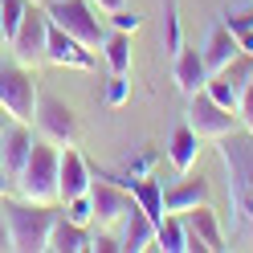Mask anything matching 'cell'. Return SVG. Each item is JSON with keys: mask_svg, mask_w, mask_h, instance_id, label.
Masks as SVG:
<instances>
[{"mask_svg": "<svg viewBox=\"0 0 253 253\" xmlns=\"http://www.w3.org/2000/svg\"><path fill=\"white\" fill-rule=\"evenodd\" d=\"M0 49H8V33H4V21H0Z\"/></svg>", "mask_w": 253, "mask_h": 253, "instance_id": "obj_36", "label": "cell"}, {"mask_svg": "<svg viewBox=\"0 0 253 253\" xmlns=\"http://www.w3.org/2000/svg\"><path fill=\"white\" fill-rule=\"evenodd\" d=\"M225 25H229V33H237V29H253V4L229 8V12H225Z\"/></svg>", "mask_w": 253, "mask_h": 253, "instance_id": "obj_30", "label": "cell"}, {"mask_svg": "<svg viewBox=\"0 0 253 253\" xmlns=\"http://www.w3.org/2000/svg\"><path fill=\"white\" fill-rule=\"evenodd\" d=\"M45 12H49V21H53L57 29H66L70 37H78L86 49H94V53L102 49L106 25H102L98 8H94L90 0H49V4H45Z\"/></svg>", "mask_w": 253, "mask_h": 253, "instance_id": "obj_5", "label": "cell"}, {"mask_svg": "<svg viewBox=\"0 0 253 253\" xmlns=\"http://www.w3.org/2000/svg\"><path fill=\"white\" fill-rule=\"evenodd\" d=\"M131 196H135V204L139 209H143L155 225H160V220L168 216V209H164V184L155 180V176H143V180H135L131 184Z\"/></svg>", "mask_w": 253, "mask_h": 253, "instance_id": "obj_20", "label": "cell"}, {"mask_svg": "<svg viewBox=\"0 0 253 253\" xmlns=\"http://www.w3.org/2000/svg\"><path fill=\"white\" fill-rule=\"evenodd\" d=\"M119 241H123V253H143V249H155V220H151L143 209H139V204L123 216V237H119Z\"/></svg>", "mask_w": 253, "mask_h": 253, "instance_id": "obj_16", "label": "cell"}, {"mask_svg": "<svg viewBox=\"0 0 253 253\" xmlns=\"http://www.w3.org/2000/svg\"><path fill=\"white\" fill-rule=\"evenodd\" d=\"M4 220H8V237L17 253H45L57 212H53V204H29L17 196V204L4 209Z\"/></svg>", "mask_w": 253, "mask_h": 253, "instance_id": "obj_3", "label": "cell"}, {"mask_svg": "<svg viewBox=\"0 0 253 253\" xmlns=\"http://www.w3.org/2000/svg\"><path fill=\"white\" fill-rule=\"evenodd\" d=\"M33 4H41V0H33Z\"/></svg>", "mask_w": 253, "mask_h": 253, "instance_id": "obj_38", "label": "cell"}, {"mask_svg": "<svg viewBox=\"0 0 253 253\" xmlns=\"http://www.w3.org/2000/svg\"><path fill=\"white\" fill-rule=\"evenodd\" d=\"M209 78H220V82H225L237 98H241V90L253 82V53H237L225 70H216V74H209Z\"/></svg>", "mask_w": 253, "mask_h": 253, "instance_id": "obj_23", "label": "cell"}, {"mask_svg": "<svg viewBox=\"0 0 253 253\" xmlns=\"http://www.w3.org/2000/svg\"><path fill=\"white\" fill-rule=\"evenodd\" d=\"M237 49H241V53H253V29H237Z\"/></svg>", "mask_w": 253, "mask_h": 253, "instance_id": "obj_32", "label": "cell"}, {"mask_svg": "<svg viewBox=\"0 0 253 253\" xmlns=\"http://www.w3.org/2000/svg\"><path fill=\"white\" fill-rule=\"evenodd\" d=\"M61 216H70L74 220V225H94V204H90V192L86 196H74V200H66V204H61Z\"/></svg>", "mask_w": 253, "mask_h": 253, "instance_id": "obj_25", "label": "cell"}, {"mask_svg": "<svg viewBox=\"0 0 253 253\" xmlns=\"http://www.w3.org/2000/svg\"><path fill=\"white\" fill-rule=\"evenodd\" d=\"M57 164H61V147L37 135V143L29 151L21 176L12 180V192L21 200H29V204H53L57 209L61 204V196H57Z\"/></svg>", "mask_w": 253, "mask_h": 253, "instance_id": "obj_2", "label": "cell"}, {"mask_svg": "<svg viewBox=\"0 0 253 253\" xmlns=\"http://www.w3.org/2000/svg\"><path fill=\"white\" fill-rule=\"evenodd\" d=\"M237 53H241V49H237V37L229 33V25H212V33L204 37V49H200V57H204V70H209V74L225 70Z\"/></svg>", "mask_w": 253, "mask_h": 253, "instance_id": "obj_17", "label": "cell"}, {"mask_svg": "<svg viewBox=\"0 0 253 253\" xmlns=\"http://www.w3.org/2000/svg\"><path fill=\"white\" fill-rule=\"evenodd\" d=\"M237 119H241V131L253 135V82L241 90V98H237Z\"/></svg>", "mask_w": 253, "mask_h": 253, "instance_id": "obj_28", "label": "cell"}, {"mask_svg": "<svg viewBox=\"0 0 253 253\" xmlns=\"http://www.w3.org/2000/svg\"><path fill=\"white\" fill-rule=\"evenodd\" d=\"M102 57H106L110 74H131V33L106 29V41H102Z\"/></svg>", "mask_w": 253, "mask_h": 253, "instance_id": "obj_21", "label": "cell"}, {"mask_svg": "<svg viewBox=\"0 0 253 253\" xmlns=\"http://www.w3.org/2000/svg\"><path fill=\"white\" fill-rule=\"evenodd\" d=\"M184 49V29H180V12H176V0H164V53L176 57Z\"/></svg>", "mask_w": 253, "mask_h": 253, "instance_id": "obj_24", "label": "cell"}, {"mask_svg": "<svg viewBox=\"0 0 253 253\" xmlns=\"http://www.w3.org/2000/svg\"><path fill=\"white\" fill-rule=\"evenodd\" d=\"M155 249L164 253H188V233H184V216L168 212L160 225H155Z\"/></svg>", "mask_w": 253, "mask_h": 253, "instance_id": "obj_22", "label": "cell"}, {"mask_svg": "<svg viewBox=\"0 0 253 253\" xmlns=\"http://www.w3.org/2000/svg\"><path fill=\"white\" fill-rule=\"evenodd\" d=\"M90 253H123V241H115L110 233H98L90 237Z\"/></svg>", "mask_w": 253, "mask_h": 253, "instance_id": "obj_31", "label": "cell"}, {"mask_svg": "<svg viewBox=\"0 0 253 253\" xmlns=\"http://www.w3.org/2000/svg\"><path fill=\"white\" fill-rule=\"evenodd\" d=\"M4 126H8V115H4V106H0V131H4Z\"/></svg>", "mask_w": 253, "mask_h": 253, "instance_id": "obj_37", "label": "cell"}, {"mask_svg": "<svg viewBox=\"0 0 253 253\" xmlns=\"http://www.w3.org/2000/svg\"><path fill=\"white\" fill-rule=\"evenodd\" d=\"M37 78L29 66H21L17 57H0V106L12 123H29L33 126V115H37Z\"/></svg>", "mask_w": 253, "mask_h": 253, "instance_id": "obj_4", "label": "cell"}, {"mask_svg": "<svg viewBox=\"0 0 253 253\" xmlns=\"http://www.w3.org/2000/svg\"><path fill=\"white\" fill-rule=\"evenodd\" d=\"M184 233H188V253H220L225 245V229H220V216L200 204V209L184 212Z\"/></svg>", "mask_w": 253, "mask_h": 253, "instance_id": "obj_10", "label": "cell"}, {"mask_svg": "<svg viewBox=\"0 0 253 253\" xmlns=\"http://www.w3.org/2000/svg\"><path fill=\"white\" fill-rule=\"evenodd\" d=\"M220 143V164L229 171V209H233V237L253 241V135L233 131Z\"/></svg>", "mask_w": 253, "mask_h": 253, "instance_id": "obj_1", "label": "cell"}, {"mask_svg": "<svg viewBox=\"0 0 253 253\" xmlns=\"http://www.w3.org/2000/svg\"><path fill=\"white\" fill-rule=\"evenodd\" d=\"M188 126H192L200 139H225L233 131H241V119H237V110L220 106L209 90H196L192 98H188Z\"/></svg>", "mask_w": 253, "mask_h": 253, "instance_id": "obj_8", "label": "cell"}, {"mask_svg": "<svg viewBox=\"0 0 253 253\" xmlns=\"http://www.w3.org/2000/svg\"><path fill=\"white\" fill-rule=\"evenodd\" d=\"M33 126L41 139H49L57 147H78V139H82V126H78V115L53 98V94H37V115H33Z\"/></svg>", "mask_w": 253, "mask_h": 253, "instance_id": "obj_7", "label": "cell"}, {"mask_svg": "<svg viewBox=\"0 0 253 253\" xmlns=\"http://www.w3.org/2000/svg\"><path fill=\"white\" fill-rule=\"evenodd\" d=\"M106 21H110V29H119V33H135L139 25H143V17H139L135 8H115V12H106Z\"/></svg>", "mask_w": 253, "mask_h": 253, "instance_id": "obj_26", "label": "cell"}, {"mask_svg": "<svg viewBox=\"0 0 253 253\" xmlns=\"http://www.w3.org/2000/svg\"><path fill=\"white\" fill-rule=\"evenodd\" d=\"M49 29H53L49 12H45L41 4H29V12H25V17H21V25H17V33L8 37V53L17 57L21 66L37 70L41 61H45V45H49Z\"/></svg>", "mask_w": 253, "mask_h": 253, "instance_id": "obj_6", "label": "cell"}, {"mask_svg": "<svg viewBox=\"0 0 253 253\" xmlns=\"http://www.w3.org/2000/svg\"><path fill=\"white\" fill-rule=\"evenodd\" d=\"M45 61L61 70H94V49H86L78 37H70L66 29H49V45H45Z\"/></svg>", "mask_w": 253, "mask_h": 253, "instance_id": "obj_12", "label": "cell"}, {"mask_svg": "<svg viewBox=\"0 0 253 253\" xmlns=\"http://www.w3.org/2000/svg\"><path fill=\"white\" fill-rule=\"evenodd\" d=\"M200 204H209V184H204L200 176H196V180H188V176H184L176 188H168V192H164V209H168V212H176V216L200 209Z\"/></svg>", "mask_w": 253, "mask_h": 253, "instance_id": "obj_19", "label": "cell"}, {"mask_svg": "<svg viewBox=\"0 0 253 253\" xmlns=\"http://www.w3.org/2000/svg\"><path fill=\"white\" fill-rule=\"evenodd\" d=\"M155 164H160V155H155V151L135 155V160H131V184H135V180H143V176H151V171H155Z\"/></svg>", "mask_w": 253, "mask_h": 253, "instance_id": "obj_29", "label": "cell"}, {"mask_svg": "<svg viewBox=\"0 0 253 253\" xmlns=\"http://www.w3.org/2000/svg\"><path fill=\"white\" fill-rule=\"evenodd\" d=\"M102 98H106V106H123L126 98H131V82H126V74H110Z\"/></svg>", "mask_w": 253, "mask_h": 253, "instance_id": "obj_27", "label": "cell"}, {"mask_svg": "<svg viewBox=\"0 0 253 253\" xmlns=\"http://www.w3.org/2000/svg\"><path fill=\"white\" fill-rule=\"evenodd\" d=\"M171 82H176V90L184 94V98H192L196 90H204V82H209V70H204V57L200 49H184L171 57Z\"/></svg>", "mask_w": 253, "mask_h": 253, "instance_id": "obj_14", "label": "cell"}, {"mask_svg": "<svg viewBox=\"0 0 253 253\" xmlns=\"http://www.w3.org/2000/svg\"><path fill=\"white\" fill-rule=\"evenodd\" d=\"M8 192H12V176H8V171H4V168H0V200H4Z\"/></svg>", "mask_w": 253, "mask_h": 253, "instance_id": "obj_35", "label": "cell"}, {"mask_svg": "<svg viewBox=\"0 0 253 253\" xmlns=\"http://www.w3.org/2000/svg\"><path fill=\"white\" fill-rule=\"evenodd\" d=\"M90 204H94V225H98V229H115V225H123V216L135 209V196H131L126 184L102 176V171H94V180H90Z\"/></svg>", "mask_w": 253, "mask_h": 253, "instance_id": "obj_9", "label": "cell"}, {"mask_svg": "<svg viewBox=\"0 0 253 253\" xmlns=\"http://www.w3.org/2000/svg\"><path fill=\"white\" fill-rule=\"evenodd\" d=\"M90 4L98 12H115V8H123V0H90Z\"/></svg>", "mask_w": 253, "mask_h": 253, "instance_id": "obj_34", "label": "cell"}, {"mask_svg": "<svg viewBox=\"0 0 253 253\" xmlns=\"http://www.w3.org/2000/svg\"><path fill=\"white\" fill-rule=\"evenodd\" d=\"M4 249H12V237H8V220H4V212H0V253Z\"/></svg>", "mask_w": 253, "mask_h": 253, "instance_id": "obj_33", "label": "cell"}, {"mask_svg": "<svg viewBox=\"0 0 253 253\" xmlns=\"http://www.w3.org/2000/svg\"><path fill=\"white\" fill-rule=\"evenodd\" d=\"M168 164L176 168V176H188V171L196 168V155H200V135L192 131L188 123H180L176 131L168 135Z\"/></svg>", "mask_w": 253, "mask_h": 253, "instance_id": "obj_15", "label": "cell"}, {"mask_svg": "<svg viewBox=\"0 0 253 253\" xmlns=\"http://www.w3.org/2000/svg\"><path fill=\"white\" fill-rule=\"evenodd\" d=\"M49 253H90V229L74 225L70 216L57 212L53 229H49Z\"/></svg>", "mask_w": 253, "mask_h": 253, "instance_id": "obj_18", "label": "cell"}, {"mask_svg": "<svg viewBox=\"0 0 253 253\" xmlns=\"http://www.w3.org/2000/svg\"><path fill=\"white\" fill-rule=\"evenodd\" d=\"M33 143H37V139H33V126L8 119V126L0 131V168H4L12 180L21 176V168H25V160H29V151H33Z\"/></svg>", "mask_w": 253, "mask_h": 253, "instance_id": "obj_13", "label": "cell"}, {"mask_svg": "<svg viewBox=\"0 0 253 253\" xmlns=\"http://www.w3.org/2000/svg\"><path fill=\"white\" fill-rule=\"evenodd\" d=\"M90 180H94V168L86 164V155L78 147H61V164H57V196H61V204L74 200V196H86Z\"/></svg>", "mask_w": 253, "mask_h": 253, "instance_id": "obj_11", "label": "cell"}]
</instances>
